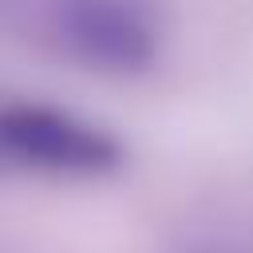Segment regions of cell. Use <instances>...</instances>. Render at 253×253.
Wrapping results in <instances>:
<instances>
[{"label":"cell","mask_w":253,"mask_h":253,"mask_svg":"<svg viewBox=\"0 0 253 253\" xmlns=\"http://www.w3.org/2000/svg\"><path fill=\"white\" fill-rule=\"evenodd\" d=\"M119 162L123 150L103 126L28 99L0 103V170L91 178L115 170Z\"/></svg>","instance_id":"1"},{"label":"cell","mask_w":253,"mask_h":253,"mask_svg":"<svg viewBox=\"0 0 253 253\" xmlns=\"http://www.w3.org/2000/svg\"><path fill=\"white\" fill-rule=\"evenodd\" d=\"M47 36L103 75H138L158 59V24L142 0H47Z\"/></svg>","instance_id":"2"},{"label":"cell","mask_w":253,"mask_h":253,"mask_svg":"<svg viewBox=\"0 0 253 253\" xmlns=\"http://www.w3.org/2000/svg\"><path fill=\"white\" fill-rule=\"evenodd\" d=\"M178 253H253L249 241L241 237H225V233H210V237H194L190 245H182Z\"/></svg>","instance_id":"3"}]
</instances>
